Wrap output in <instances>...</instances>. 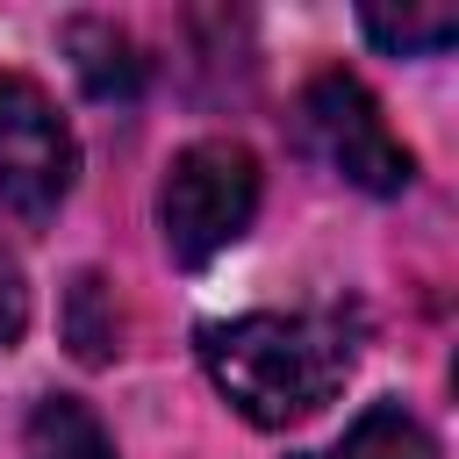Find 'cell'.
<instances>
[{
    "mask_svg": "<svg viewBox=\"0 0 459 459\" xmlns=\"http://www.w3.org/2000/svg\"><path fill=\"white\" fill-rule=\"evenodd\" d=\"M359 29L366 43H380L387 57H437L459 43V14L452 7H359Z\"/></svg>",
    "mask_w": 459,
    "mask_h": 459,
    "instance_id": "obj_7",
    "label": "cell"
},
{
    "mask_svg": "<svg viewBox=\"0 0 459 459\" xmlns=\"http://www.w3.org/2000/svg\"><path fill=\"white\" fill-rule=\"evenodd\" d=\"M294 129H301V151L316 165H330L344 186H359V194H380L387 201V194H402L416 179L409 143L387 129L380 100L351 72H316L301 86V100H294Z\"/></svg>",
    "mask_w": 459,
    "mask_h": 459,
    "instance_id": "obj_3",
    "label": "cell"
},
{
    "mask_svg": "<svg viewBox=\"0 0 459 459\" xmlns=\"http://www.w3.org/2000/svg\"><path fill=\"white\" fill-rule=\"evenodd\" d=\"M301 459H308V452H301Z\"/></svg>",
    "mask_w": 459,
    "mask_h": 459,
    "instance_id": "obj_11",
    "label": "cell"
},
{
    "mask_svg": "<svg viewBox=\"0 0 459 459\" xmlns=\"http://www.w3.org/2000/svg\"><path fill=\"white\" fill-rule=\"evenodd\" d=\"M72 172H79V143L57 115V100L7 72L0 79V222H43L57 215V201L72 194Z\"/></svg>",
    "mask_w": 459,
    "mask_h": 459,
    "instance_id": "obj_4",
    "label": "cell"
},
{
    "mask_svg": "<svg viewBox=\"0 0 459 459\" xmlns=\"http://www.w3.org/2000/svg\"><path fill=\"white\" fill-rule=\"evenodd\" d=\"M337 459H437V437L402 409V402H373L351 430H344V452Z\"/></svg>",
    "mask_w": 459,
    "mask_h": 459,
    "instance_id": "obj_8",
    "label": "cell"
},
{
    "mask_svg": "<svg viewBox=\"0 0 459 459\" xmlns=\"http://www.w3.org/2000/svg\"><path fill=\"white\" fill-rule=\"evenodd\" d=\"M100 294H108V280H100V273H79V280H72V351H79L86 366H100V359H115V351H122V344H115V337H122V323H100V316H93V308H100Z\"/></svg>",
    "mask_w": 459,
    "mask_h": 459,
    "instance_id": "obj_9",
    "label": "cell"
},
{
    "mask_svg": "<svg viewBox=\"0 0 459 459\" xmlns=\"http://www.w3.org/2000/svg\"><path fill=\"white\" fill-rule=\"evenodd\" d=\"M65 50H72V72H79V86H86L93 100H136L143 57H136V43H129L115 22H100V14L65 22Z\"/></svg>",
    "mask_w": 459,
    "mask_h": 459,
    "instance_id": "obj_5",
    "label": "cell"
},
{
    "mask_svg": "<svg viewBox=\"0 0 459 459\" xmlns=\"http://www.w3.org/2000/svg\"><path fill=\"white\" fill-rule=\"evenodd\" d=\"M22 323H29V287H22V265L0 251V351L22 337Z\"/></svg>",
    "mask_w": 459,
    "mask_h": 459,
    "instance_id": "obj_10",
    "label": "cell"
},
{
    "mask_svg": "<svg viewBox=\"0 0 459 459\" xmlns=\"http://www.w3.org/2000/svg\"><path fill=\"white\" fill-rule=\"evenodd\" d=\"M194 351L215 380V394L258 423V430H287L308 423L351 373V330L337 316H230V323H201Z\"/></svg>",
    "mask_w": 459,
    "mask_h": 459,
    "instance_id": "obj_1",
    "label": "cell"
},
{
    "mask_svg": "<svg viewBox=\"0 0 459 459\" xmlns=\"http://www.w3.org/2000/svg\"><path fill=\"white\" fill-rule=\"evenodd\" d=\"M22 459H115L100 416L72 394H43L29 409V430H22Z\"/></svg>",
    "mask_w": 459,
    "mask_h": 459,
    "instance_id": "obj_6",
    "label": "cell"
},
{
    "mask_svg": "<svg viewBox=\"0 0 459 459\" xmlns=\"http://www.w3.org/2000/svg\"><path fill=\"white\" fill-rule=\"evenodd\" d=\"M258 215V158L237 136H201L165 165L158 186V230L179 265L222 258Z\"/></svg>",
    "mask_w": 459,
    "mask_h": 459,
    "instance_id": "obj_2",
    "label": "cell"
}]
</instances>
